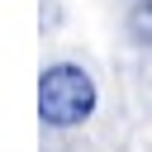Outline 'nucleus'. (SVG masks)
<instances>
[{
    "instance_id": "obj_2",
    "label": "nucleus",
    "mask_w": 152,
    "mask_h": 152,
    "mask_svg": "<svg viewBox=\"0 0 152 152\" xmlns=\"http://www.w3.org/2000/svg\"><path fill=\"white\" fill-rule=\"evenodd\" d=\"M128 38L152 52V0H133L128 5Z\"/></svg>"
},
{
    "instance_id": "obj_1",
    "label": "nucleus",
    "mask_w": 152,
    "mask_h": 152,
    "mask_svg": "<svg viewBox=\"0 0 152 152\" xmlns=\"http://www.w3.org/2000/svg\"><path fill=\"white\" fill-rule=\"evenodd\" d=\"M95 100H100V90H95L90 71L76 66V62H57V66H48V71L38 76V114H43V124H52V128H76V124H86V119L95 114Z\"/></svg>"
}]
</instances>
